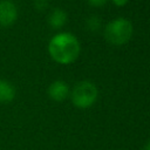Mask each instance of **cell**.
<instances>
[{
  "label": "cell",
  "mask_w": 150,
  "mask_h": 150,
  "mask_svg": "<svg viewBox=\"0 0 150 150\" xmlns=\"http://www.w3.org/2000/svg\"><path fill=\"white\" fill-rule=\"evenodd\" d=\"M48 52L52 59L57 63L69 64L79 57L80 42L71 33H59L50 39Z\"/></svg>",
  "instance_id": "cell-1"
},
{
  "label": "cell",
  "mask_w": 150,
  "mask_h": 150,
  "mask_svg": "<svg viewBox=\"0 0 150 150\" xmlns=\"http://www.w3.org/2000/svg\"><path fill=\"white\" fill-rule=\"evenodd\" d=\"M132 32L134 28L129 20L124 18H117L105 26L104 38L114 46H122L131 39Z\"/></svg>",
  "instance_id": "cell-2"
},
{
  "label": "cell",
  "mask_w": 150,
  "mask_h": 150,
  "mask_svg": "<svg viewBox=\"0 0 150 150\" xmlns=\"http://www.w3.org/2000/svg\"><path fill=\"white\" fill-rule=\"evenodd\" d=\"M70 100L76 108L87 109L91 107L97 100V88L90 81L77 82L70 91Z\"/></svg>",
  "instance_id": "cell-3"
},
{
  "label": "cell",
  "mask_w": 150,
  "mask_h": 150,
  "mask_svg": "<svg viewBox=\"0 0 150 150\" xmlns=\"http://www.w3.org/2000/svg\"><path fill=\"white\" fill-rule=\"evenodd\" d=\"M18 16V9L14 2L11 0H1L0 1V23L2 26L12 25Z\"/></svg>",
  "instance_id": "cell-4"
},
{
  "label": "cell",
  "mask_w": 150,
  "mask_h": 150,
  "mask_svg": "<svg viewBox=\"0 0 150 150\" xmlns=\"http://www.w3.org/2000/svg\"><path fill=\"white\" fill-rule=\"evenodd\" d=\"M69 87L62 80H56L48 87V95L55 102H62L69 96Z\"/></svg>",
  "instance_id": "cell-5"
},
{
  "label": "cell",
  "mask_w": 150,
  "mask_h": 150,
  "mask_svg": "<svg viewBox=\"0 0 150 150\" xmlns=\"http://www.w3.org/2000/svg\"><path fill=\"white\" fill-rule=\"evenodd\" d=\"M66 22H67V13L61 8L53 9V12L48 16V23L50 25V27H53L55 29L63 27L66 25Z\"/></svg>",
  "instance_id": "cell-6"
},
{
  "label": "cell",
  "mask_w": 150,
  "mask_h": 150,
  "mask_svg": "<svg viewBox=\"0 0 150 150\" xmlns=\"http://www.w3.org/2000/svg\"><path fill=\"white\" fill-rule=\"evenodd\" d=\"M15 97V88L8 81L0 80V103H8Z\"/></svg>",
  "instance_id": "cell-7"
},
{
  "label": "cell",
  "mask_w": 150,
  "mask_h": 150,
  "mask_svg": "<svg viewBox=\"0 0 150 150\" xmlns=\"http://www.w3.org/2000/svg\"><path fill=\"white\" fill-rule=\"evenodd\" d=\"M87 26L90 30H97L101 27V20L98 16H90L87 21Z\"/></svg>",
  "instance_id": "cell-8"
},
{
  "label": "cell",
  "mask_w": 150,
  "mask_h": 150,
  "mask_svg": "<svg viewBox=\"0 0 150 150\" xmlns=\"http://www.w3.org/2000/svg\"><path fill=\"white\" fill-rule=\"evenodd\" d=\"M87 1H88V4H89L90 6H93V7H101V6L105 5L108 0H87Z\"/></svg>",
  "instance_id": "cell-9"
},
{
  "label": "cell",
  "mask_w": 150,
  "mask_h": 150,
  "mask_svg": "<svg viewBox=\"0 0 150 150\" xmlns=\"http://www.w3.org/2000/svg\"><path fill=\"white\" fill-rule=\"evenodd\" d=\"M46 5H47V0H35V6H36L39 9L45 8Z\"/></svg>",
  "instance_id": "cell-10"
},
{
  "label": "cell",
  "mask_w": 150,
  "mask_h": 150,
  "mask_svg": "<svg viewBox=\"0 0 150 150\" xmlns=\"http://www.w3.org/2000/svg\"><path fill=\"white\" fill-rule=\"evenodd\" d=\"M111 1H112L114 5H116V6H118V7L124 6V5L128 2V0H111Z\"/></svg>",
  "instance_id": "cell-11"
},
{
  "label": "cell",
  "mask_w": 150,
  "mask_h": 150,
  "mask_svg": "<svg viewBox=\"0 0 150 150\" xmlns=\"http://www.w3.org/2000/svg\"><path fill=\"white\" fill-rule=\"evenodd\" d=\"M143 150H150V141H148V142L144 144V146H143Z\"/></svg>",
  "instance_id": "cell-12"
}]
</instances>
